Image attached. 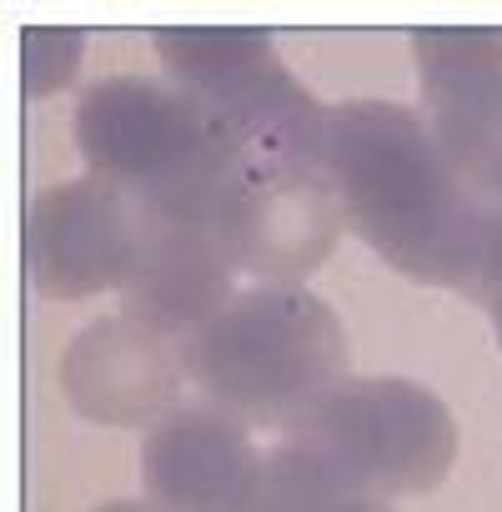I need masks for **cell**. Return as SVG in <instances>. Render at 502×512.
I'll return each mask as SVG.
<instances>
[{"instance_id": "obj_15", "label": "cell", "mask_w": 502, "mask_h": 512, "mask_svg": "<svg viewBox=\"0 0 502 512\" xmlns=\"http://www.w3.org/2000/svg\"><path fill=\"white\" fill-rule=\"evenodd\" d=\"M482 196H492V201L502 206V156H497V166L487 171V181H482Z\"/></svg>"}, {"instance_id": "obj_13", "label": "cell", "mask_w": 502, "mask_h": 512, "mask_svg": "<svg viewBox=\"0 0 502 512\" xmlns=\"http://www.w3.org/2000/svg\"><path fill=\"white\" fill-rule=\"evenodd\" d=\"M86 36L81 31H26V96L46 101L81 71Z\"/></svg>"}, {"instance_id": "obj_6", "label": "cell", "mask_w": 502, "mask_h": 512, "mask_svg": "<svg viewBox=\"0 0 502 512\" xmlns=\"http://www.w3.org/2000/svg\"><path fill=\"white\" fill-rule=\"evenodd\" d=\"M206 226L226 241L241 277L257 287H302L332 256L347 216L327 171L246 151L221 181Z\"/></svg>"}, {"instance_id": "obj_9", "label": "cell", "mask_w": 502, "mask_h": 512, "mask_svg": "<svg viewBox=\"0 0 502 512\" xmlns=\"http://www.w3.org/2000/svg\"><path fill=\"white\" fill-rule=\"evenodd\" d=\"M422 121L467 186L482 191L502 156V31H412Z\"/></svg>"}, {"instance_id": "obj_1", "label": "cell", "mask_w": 502, "mask_h": 512, "mask_svg": "<svg viewBox=\"0 0 502 512\" xmlns=\"http://www.w3.org/2000/svg\"><path fill=\"white\" fill-rule=\"evenodd\" d=\"M322 171L392 272L472 302L502 292V206L457 176L417 111L372 96L327 106Z\"/></svg>"}, {"instance_id": "obj_8", "label": "cell", "mask_w": 502, "mask_h": 512, "mask_svg": "<svg viewBox=\"0 0 502 512\" xmlns=\"http://www.w3.org/2000/svg\"><path fill=\"white\" fill-rule=\"evenodd\" d=\"M61 392L66 402L101 427H161L181 407L186 352L176 337L136 322L101 317L61 352Z\"/></svg>"}, {"instance_id": "obj_11", "label": "cell", "mask_w": 502, "mask_h": 512, "mask_svg": "<svg viewBox=\"0 0 502 512\" xmlns=\"http://www.w3.org/2000/svg\"><path fill=\"white\" fill-rule=\"evenodd\" d=\"M236 262L226 241L206 221H146V241L136 267L121 282L126 317L191 342L231 297H236Z\"/></svg>"}, {"instance_id": "obj_5", "label": "cell", "mask_w": 502, "mask_h": 512, "mask_svg": "<svg viewBox=\"0 0 502 512\" xmlns=\"http://www.w3.org/2000/svg\"><path fill=\"white\" fill-rule=\"evenodd\" d=\"M151 46L166 76L216 106L251 156L322 171L327 106L282 66L267 31L161 26L151 31Z\"/></svg>"}, {"instance_id": "obj_14", "label": "cell", "mask_w": 502, "mask_h": 512, "mask_svg": "<svg viewBox=\"0 0 502 512\" xmlns=\"http://www.w3.org/2000/svg\"><path fill=\"white\" fill-rule=\"evenodd\" d=\"M91 512H166V507H156V502H101Z\"/></svg>"}, {"instance_id": "obj_4", "label": "cell", "mask_w": 502, "mask_h": 512, "mask_svg": "<svg viewBox=\"0 0 502 512\" xmlns=\"http://www.w3.org/2000/svg\"><path fill=\"white\" fill-rule=\"evenodd\" d=\"M277 442L367 497L432 492L457 462V422L407 377H347Z\"/></svg>"}, {"instance_id": "obj_7", "label": "cell", "mask_w": 502, "mask_h": 512, "mask_svg": "<svg viewBox=\"0 0 502 512\" xmlns=\"http://www.w3.org/2000/svg\"><path fill=\"white\" fill-rule=\"evenodd\" d=\"M146 241L141 206L101 176L61 181L36 191L26 216V262L46 297L81 302L96 292H121Z\"/></svg>"}, {"instance_id": "obj_3", "label": "cell", "mask_w": 502, "mask_h": 512, "mask_svg": "<svg viewBox=\"0 0 502 512\" xmlns=\"http://www.w3.org/2000/svg\"><path fill=\"white\" fill-rule=\"evenodd\" d=\"M186 377L251 432H287L347 382L342 317L307 287H246L191 342Z\"/></svg>"}, {"instance_id": "obj_16", "label": "cell", "mask_w": 502, "mask_h": 512, "mask_svg": "<svg viewBox=\"0 0 502 512\" xmlns=\"http://www.w3.org/2000/svg\"><path fill=\"white\" fill-rule=\"evenodd\" d=\"M487 317H492V332H497V342H502V292L487 302Z\"/></svg>"}, {"instance_id": "obj_2", "label": "cell", "mask_w": 502, "mask_h": 512, "mask_svg": "<svg viewBox=\"0 0 502 512\" xmlns=\"http://www.w3.org/2000/svg\"><path fill=\"white\" fill-rule=\"evenodd\" d=\"M91 176L126 191L146 221H206L221 181L246 156L241 136L171 76H106L76 106Z\"/></svg>"}, {"instance_id": "obj_12", "label": "cell", "mask_w": 502, "mask_h": 512, "mask_svg": "<svg viewBox=\"0 0 502 512\" xmlns=\"http://www.w3.org/2000/svg\"><path fill=\"white\" fill-rule=\"evenodd\" d=\"M241 512H392V502L352 492L322 467H312L302 452H292L287 442H272L257 492H251Z\"/></svg>"}, {"instance_id": "obj_10", "label": "cell", "mask_w": 502, "mask_h": 512, "mask_svg": "<svg viewBox=\"0 0 502 512\" xmlns=\"http://www.w3.org/2000/svg\"><path fill=\"white\" fill-rule=\"evenodd\" d=\"M267 452L251 427L211 402L176 407L141 442V482L166 512H241L257 492Z\"/></svg>"}]
</instances>
